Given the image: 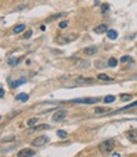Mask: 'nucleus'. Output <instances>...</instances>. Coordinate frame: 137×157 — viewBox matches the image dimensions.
I'll return each mask as SVG.
<instances>
[{
	"mask_svg": "<svg viewBox=\"0 0 137 157\" xmlns=\"http://www.w3.org/2000/svg\"><path fill=\"white\" fill-rule=\"evenodd\" d=\"M114 147H116V141L111 138V139L102 142V143L99 145V151H100L103 155H108L114 150Z\"/></svg>",
	"mask_w": 137,
	"mask_h": 157,
	"instance_id": "nucleus-1",
	"label": "nucleus"
},
{
	"mask_svg": "<svg viewBox=\"0 0 137 157\" xmlns=\"http://www.w3.org/2000/svg\"><path fill=\"white\" fill-rule=\"evenodd\" d=\"M78 37H79V34H76V33H70V34H61L59 37H56V42H57L59 45H67V43H70V42L75 41Z\"/></svg>",
	"mask_w": 137,
	"mask_h": 157,
	"instance_id": "nucleus-2",
	"label": "nucleus"
},
{
	"mask_svg": "<svg viewBox=\"0 0 137 157\" xmlns=\"http://www.w3.org/2000/svg\"><path fill=\"white\" fill-rule=\"evenodd\" d=\"M50 142V138L47 136H38L37 138H34L32 141V146L34 147H41V146H45L46 143Z\"/></svg>",
	"mask_w": 137,
	"mask_h": 157,
	"instance_id": "nucleus-3",
	"label": "nucleus"
},
{
	"mask_svg": "<svg viewBox=\"0 0 137 157\" xmlns=\"http://www.w3.org/2000/svg\"><path fill=\"white\" fill-rule=\"evenodd\" d=\"M100 99L99 98H84V99H74L71 100L73 103H79V104H95Z\"/></svg>",
	"mask_w": 137,
	"mask_h": 157,
	"instance_id": "nucleus-4",
	"label": "nucleus"
},
{
	"mask_svg": "<svg viewBox=\"0 0 137 157\" xmlns=\"http://www.w3.org/2000/svg\"><path fill=\"white\" fill-rule=\"evenodd\" d=\"M66 115H67V112H66L65 109H59V110L53 114L52 119H53V122H61L65 119Z\"/></svg>",
	"mask_w": 137,
	"mask_h": 157,
	"instance_id": "nucleus-5",
	"label": "nucleus"
},
{
	"mask_svg": "<svg viewBox=\"0 0 137 157\" xmlns=\"http://www.w3.org/2000/svg\"><path fill=\"white\" fill-rule=\"evenodd\" d=\"M36 155V152L33 151V150H31V148H23V150H21L19 152H18V157H26V156H34Z\"/></svg>",
	"mask_w": 137,
	"mask_h": 157,
	"instance_id": "nucleus-6",
	"label": "nucleus"
},
{
	"mask_svg": "<svg viewBox=\"0 0 137 157\" xmlns=\"http://www.w3.org/2000/svg\"><path fill=\"white\" fill-rule=\"evenodd\" d=\"M84 55H86V56H93V55H97V52H98V48L95 46H90V47H86V48H84Z\"/></svg>",
	"mask_w": 137,
	"mask_h": 157,
	"instance_id": "nucleus-7",
	"label": "nucleus"
},
{
	"mask_svg": "<svg viewBox=\"0 0 137 157\" xmlns=\"http://www.w3.org/2000/svg\"><path fill=\"white\" fill-rule=\"evenodd\" d=\"M95 80H94L93 77H78L75 79V83L78 84H93Z\"/></svg>",
	"mask_w": 137,
	"mask_h": 157,
	"instance_id": "nucleus-8",
	"label": "nucleus"
},
{
	"mask_svg": "<svg viewBox=\"0 0 137 157\" xmlns=\"http://www.w3.org/2000/svg\"><path fill=\"white\" fill-rule=\"evenodd\" d=\"M127 138H128L131 142H133V143H137V131H130L127 133Z\"/></svg>",
	"mask_w": 137,
	"mask_h": 157,
	"instance_id": "nucleus-9",
	"label": "nucleus"
},
{
	"mask_svg": "<svg viewBox=\"0 0 137 157\" xmlns=\"http://www.w3.org/2000/svg\"><path fill=\"white\" fill-rule=\"evenodd\" d=\"M107 31H108V27L105 24H100V26L94 28V32H95L97 34H102V33H105Z\"/></svg>",
	"mask_w": 137,
	"mask_h": 157,
	"instance_id": "nucleus-10",
	"label": "nucleus"
},
{
	"mask_svg": "<svg viewBox=\"0 0 137 157\" xmlns=\"http://www.w3.org/2000/svg\"><path fill=\"white\" fill-rule=\"evenodd\" d=\"M75 65L78 66V67H80V69H86V67H89V64L88 61H84V60H78L76 62H75Z\"/></svg>",
	"mask_w": 137,
	"mask_h": 157,
	"instance_id": "nucleus-11",
	"label": "nucleus"
},
{
	"mask_svg": "<svg viewBox=\"0 0 137 157\" xmlns=\"http://www.w3.org/2000/svg\"><path fill=\"white\" fill-rule=\"evenodd\" d=\"M107 36H108V38H109V39H117L118 33L114 29H109V31H107Z\"/></svg>",
	"mask_w": 137,
	"mask_h": 157,
	"instance_id": "nucleus-12",
	"label": "nucleus"
},
{
	"mask_svg": "<svg viewBox=\"0 0 137 157\" xmlns=\"http://www.w3.org/2000/svg\"><path fill=\"white\" fill-rule=\"evenodd\" d=\"M26 29V26L24 24H19V26H15L13 28V32L15 33V34H18V33H21V32H23Z\"/></svg>",
	"mask_w": 137,
	"mask_h": 157,
	"instance_id": "nucleus-13",
	"label": "nucleus"
},
{
	"mask_svg": "<svg viewBox=\"0 0 137 157\" xmlns=\"http://www.w3.org/2000/svg\"><path fill=\"white\" fill-rule=\"evenodd\" d=\"M98 79L99 80H102V81H112V77H109L108 75H105V74H99L98 75Z\"/></svg>",
	"mask_w": 137,
	"mask_h": 157,
	"instance_id": "nucleus-14",
	"label": "nucleus"
},
{
	"mask_svg": "<svg viewBox=\"0 0 137 157\" xmlns=\"http://www.w3.org/2000/svg\"><path fill=\"white\" fill-rule=\"evenodd\" d=\"M28 98H29V96H28L26 93H21V94L17 96V99H18V100H21V102H27Z\"/></svg>",
	"mask_w": 137,
	"mask_h": 157,
	"instance_id": "nucleus-15",
	"label": "nucleus"
},
{
	"mask_svg": "<svg viewBox=\"0 0 137 157\" xmlns=\"http://www.w3.org/2000/svg\"><path fill=\"white\" fill-rule=\"evenodd\" d=\"M132 99V95H130V94H122L121 95V100L122 102H130Z\"/></svg>",
	"mask_w": 137,
	"mask_h": 157,
	"instance_id": "nucleus-16",
	"label": "nucleus"
},
{
	"mask_svg": "<svg viewBox=\"0 0 137 157\" xmlns=\"http://www.w3.org/2000/svg\"><path fill=\"white\" fill-rule=\"evenodd\" d=\"M64 15H65L64 13H60V14H55V15H52V17H51V18H48V19H47L46 22H52V20H55V19H59V18L64 17Z\"/></svg>",
	"mask_w": 137,
	"mask_h": 157,
	"instance_id": "nucleus-17",
	"label": "nucleus"
},
{
	"mask_svg": "<svg viewBox=\"0 0 137 157\" xmlns=\"http://www.w3.org/2000/svg\"><path fill=\"white\" fill-rule=\"evenodd\" d=\"M114 100H116V98L113 96V95H108V96H105V98H104V103H105V104L113 103V102H114Z\"/></svg>",
	"mask_w": 137,
	"mask_h": 157,
	"instance_id": "nucleus-18",
	"label": "nucleus"
},
{
	"mask_svg": "<svg viewBox=\"0 0 137 157\" xmlns=\"http://www.w3.org/2000/svg\"><path fill=\"white\" fill-rule=\"evenodd\" d=\"M8 64L10 66H17L18 64H19V58H9Z\"/></svg>",
	"mask_w": 137,
	"mask_h": 157,
	"instance_id": "nucleus-19",
	"label": "nucleus"
},
{
	"mask_svg": "<svg viewBox=\"0 0 137 157\" xmlns=\"http://www.w3.org/2000/svg\"><path fill=\"white\" fill-rule=\"evenodd\" d=\"M23 83H26V79H21V80H18V81H13L12 83V86L13 88H17V86H19V85L23 84Z\"/></svg>",
	"mask_w": 137,
	"mask_h": 157,
	"instance_id": "nucleus-20",
	"label": "nucleus"
},
{
	"mask_svg": "<svg viewBox=\"0 0 137 157\" xmlns=\"http://www.w3.org/2000/svg\"><path fill=\"white\" fill-rule=\"evenodd\" d=\"M38 123V118H32V119L28 120V126L29 127H34V124Z\"/></svg>",
	"mask_w": 137,
	"mask_h": 157,
	"instance_id": "nucleus-21",
	"label": "nucleus"
},
{
	"mask_svg": "<svg viewBox=\"0 0 137 157\" xmlns=\"http://www.w3.org/2000/svg\"><path fill=\"white\" fill-rule=\"evenodd\" d=\"M107 112H109V109L108 108H95V113H98V114L107 113Z\"/></svg>",
	"mask_w": 137,
	"mask_h": 157,
	"instance_id": "nucleus-22",
	"label": "nucleus"
},
{
	"mask_svg": "<svg viewBox=\"0 0 137 157\" xmlns=\"http://www.w3.org/2000/svg\"><path fill=\"white\" fill-rule=\"evenodd\" d=\"M57 136L60 137V138H66V137H67V133H66L65 131H62V129H60V131H57Z\"/></svg>",
	"mask_w": 137,
	"mask_h": 157,
	"instance_id": "nucleus-23",
	"label": "nucleus"
},
{
	"mask_svg": "<svg viewBox=\"0 0 137 157\" xmlns=\"http://www.w3.org/2000/svg\"><path fill=\"white\" fill-rule=\"evenodd\" d=\"M108 65H109L111 67H116V66H117V60L112 57V58H109V61H108Z\"/></svg>",
	"mask_w": 137,
	"mask_h": 157,
	"instance_id": "nucleus-24",
	"label": "nucleus"
},
{
	"mask_svg": "<svg viewBox=\"0 0 137 157\" xmlns=\"http://www.w3.org/2000/svg\"><path fill=\"white\" fill-rule=\"evenodd\" d=\"M135 107H137V102L130 104V105H126V107H123V108H121L119 110H125V109H130V108H135Z\"/></svg>",
	"mask_w": 137,
	"mask_h": 157,
	"instance_id": "nucleus-25",
	"label": "nucleus"
},
{
	"mask_svg": "<svg viewBox=\"0 0 137 157\" xmlns=\"http://www.w3.org/2000/svg\"><path fill=\"white\" fill-rule=\"evenodd\" d=\"M69 26V22L67 20H62V22H60V24H59V27L61 28V29H64V28H66Z\"/></svg>",
	"mask_w": 137,
	"mask_h": 157,
	"instance_id": "nucleus-26",
	"label": "nucleus"
},
{
	"mask_svg": "<svg viewBox=\"0 0 137 157\" xmlns=\"http://www.w3.org/2000/svg\"><path fill=\"white\" fill-rule=\"evenodd\" d=\"M47 128H50V126H47V124H42L41 127H33V129H47Z\"/></svg>",
	"mask_w": 137,
	"mask_h": 157,
	"instance_id": "nucleus-27",
	"label": "nucleus"
},
{
	"mask_svg": "<svg viewBox=\"0 0 137 157\" xmlns=\"http://www.w3.org/2000/svg\"><path fill=\"white\" fill-rule=\"evenodd\" d=\"M108 10H109V5H108V4H104V5L102 7V12L103 13H107Z\"/></svg>",
	"mask_w": 137,
	"mask_h": 157,
	"instance_id": "nucleus-28",
	"label": "nucleus"
},
{
	"mask_svg": "<svg viewBox=\"0 0 137 157\" xmlns=\"http://www.w3.org/2000/svg\"><path fill=\"white\" fill-rule=\"evenodd\" d=\"M14 139H15V137L12 136V137H7V138H3L1 142H9V141H14Z\"/></svg>",
	"mask_w": 137,
	"mask_h": 157,
	"instance_id": "nucleus-29",
	"label": "nucleus"
},
{
	"mask_svg": "<svg viewBox=\"0 0 137 157\" xmlns=\"http://www.w3.org/2000/svg\"><path fill=\"white\" fill-rule=\"evenodd\" d=\"M130 60H131V57H130V56H123V57L121 58V62L123 64V62H127V61H130Z\"/></svg>",
	"mask_w": 137,
	"mask_h": 157,
	"instance_id": "nucleus-30",
	"label": "nucleus"
},
{
	"mask_svg": "<svg viewBox=\"0 0 137 157\" xmlns=\"http://www.w3.org/2000/svg\"><path fill=\"white\" fill-rule=\"evenodd\" d=\"M32 33H33V32H32V31L29 29V31H28V32H26V34L23 36V38H24V39H27V38H29V37L32 36Z\"/></svg>",
	"mask_w": 137,
	"mask_h": 157,
	"instance_id": "nucleus-31",
	"label": "nucleus"
},
{
	"mask_svg": "<svg viewBox=\"0 0 137 157\" xmlns=\"http://www.w3.org/2000/svg\"><path fill=\"white\" fill-rule=\"evenodd\" d=\"M95 64H97V67H98V69H99V67H104V64H103L102 61H97Z\"/></svg>",
	"mask_w": 137,
	"mask_h": 157,
	"instance_id": "nucleus-32",
	"label": "nucleus"
},
{
	"mask_svg": "<svg viewBox=\"0 0 137 157\" xmlns=\"http://www.w3.org/2000/svg\"><path fill=\"white\" fill-rule=\"evenodd\" d=\"M4 94H5V91H4V89L0 86V98H3L4 96Z\"/></svg>",
	"mask_w": 137,
	"mask_h": 157,
	"instance_id": "nucleus-33",
	"label": "nucleus"
},
{
	"mask_svg": "<svg viewBox=\"0 0 137 157\" xmlns=\"http://www.w3.org/2000/svg\"><path fill=\"white\" fill-rule=\"evenodd\" d=\"M112 156H114V157H119L121 155H119V153H117V152H114V153H113Z\"/></svg>",
	"mask_w": 137,
	"mask_h": 157,
	"instance_id": "nucleus-34",
	"label": "nucleus"
},
{
	"mask_svg": "<svg viewBox=\"0 0 137 157\" xmlns=\"http://www.w3.org/2000/svg\"><path fill=\"white\" fill-rule=\"evenodd\" d=\"M0 119H1V117H0Z\"/></svg>",
	"mask_w": 137,
	"mask_h": 157,
	"instance_id": "nucleus-35",
	"label": "nucleus"
}]
</instances>
